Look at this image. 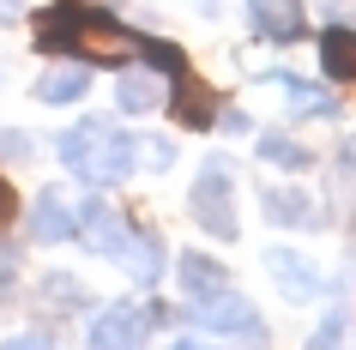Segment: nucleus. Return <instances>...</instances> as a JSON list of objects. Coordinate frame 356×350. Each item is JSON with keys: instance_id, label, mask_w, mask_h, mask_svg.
Returning a JSON list of instances; mask_svg holds the SVG:
<instances>
[{"instance_id": "5701e85b", "label": "nucleus", "mask_w": 356, "mask_h": 350, "mask_svg": "<svg viewBox=\"0 0 356 350\" xmlns=\"http://www.w3.org/2000/svg\"><path fill=\"white\" fill-rule=\"evenodd\" d=\"M6 19H19V0H0V24Z\"/></svg>"}, {"instance_id": "6ab92c4d", "label": "nucleus", "mask_w": 356, "mask_h": 350, "mask_svg": "<svg viewBox=\"0 0 356 350\" xmlns=\"http://www.w3.org/2000/svg\"><path fill=\"white\" fill-rule=\"evenodd\" d=\"M139 157H151V169H169L175 164V145L169 139H139Z\"/></svg>"}, {"instance_id": "6e6552de", "label": "nucleus", "mask_w": 356, "mask_h": 350, "mask_svg": "<svg viewBox=\"0 0 356 350\" xmlns=\"http://www.w3.org/2000/svg\"><path fill=\"white\" fill-rule=\"evenodd\" d=\"M175 85H169V115H181L188 127H211V91L200 85V73L193 67H175Z\"/></svg>"}, {"instance_id": "423d86ee", "label": "nucleus", "mask_w": 356, "mask_h": 350, "mask_svg": "<svg viewBox=\"0 0 356 350\" xmlns=\"http://www.w3.org/2000/svg\"><path fill=\"white\" fill-rule=\"evenodd\" d=\"M79 223V205H67V193L60 187H42L37 205H31V236L37 241H67Z\"/></svg>"}, {"instance_id": "412c9836", "label": "nucleus", "mask_w": 356, "mask_h": 350, "mask_svg": "<svg viewBox=\"0 0 356 350\" xmlns=\"http://www.w3.org/2000/svg\"><path fill=\"white\" fill-rule=\"evenodd\" d=\"M13 212H19V200H13V187L0 182V223H13Z\"/></svg>"}, {"instance_id": "f257e3e1", "label": "nucleus", "mask_w": 356, "mask_h": 350, "mask_svg": "<svg viewBox=\"0 0 356 350\" xmlns=\"http://www.w3.org/2000/svg\"><path fill=\"white\" fill-rule=\"evenodd\" d=\"M37 49L42 55H79V61H127V55H145L151 42L127 24L103 19V13H79V6H55L37 19Z\"/></svg>"}, {"instance_id": "f3484780", "label": "nucleus", "mask_w": 356, "mask_h": 350, "mask_svg": "<svg viewBox=\"0 0 356 350\" xmlns=\"http://www.w3.org/2000/svg\"><path fill=\"white\" fill-rule=\"evenodd\" d=\"M344 326H350V314H344V308H332L326 320H320V332L308 338V350H344Z\"/></svg>"}, {"instance_id": "7ed1b4c3", "label": "nucleus", "mask_w": 356, "mask_h": 350, "mask_svg": "<svg viewBox=\"0 0 356 350\" xmlns=\"http://www.w3.org/2000/svg\"><path fill=\"white\" fill-rule=\"evenodd\" d=\"M193 223L211 230L218 241H236V205H229V169L224 164H206L200 182H193Z\"/></svg>"}, {"instance_id": "ddd939ff", "label": "nucleus", "mask_w": 356, "mask_h": 350, "mask_svg": "<svg viewBox=\"0 0 356 350\" xmlns=\"http://www.w3.org/2000/svg\"><path fill=\"white\" fill-rule=\"evenodd\" d=\"M229 278H224V266L218 260H206V254H181V290L188 296H218Z\"/></svg>"}, {"instance_id": "1a4fd4ad", "label": "nucleus", "mask_w": 356, "mask_h": 350, "mask_svg": "<svg viewBox=\"0 0 356 350\" xmlns=\"http://www.w3.org/2000/svg\"><path fill=\"white\" fill-rule=\"evenodd\" d=\"M169 91H163V79H151V73H121L115 79V109L121 115H151V109H163Z\"/></svg>"}, {"instance_id": "dca6fc26", "label": "nucleus", "mask_w": 356, "mask_h": 350, "mask_svg": "<svg viewBox=\"0 0 356 350\" xmlns=\"http://www.w3.org/2000/svg\"><path fill=\"white\" fill-rule=\"evenodd\" d=\"M284 97H290V109H302V115H338V97L320 91V85H302V79H284Z\"/></svg>"}, {"instance_id": "39448f33", "label": "nucleus", "mask_w": 356, "mask_h": 350, "mask_svg": "<svg viewBox=\"0 0 356 350\" xmlns=\"http://www.w3.org/2000/svg\"><path fill=\"white\" fill-rule=\"evenodd\" d=\"M200 326L211 332H242V338H254V344H266V326H260V314L248 308L236 290H218V296H200Z\"/></svg>"}, {"instance_id": "b1692460", "label": "nucleus", "mask_w": 356, "mask_h": 350, "mask_svg": "<svg viewBox=\"0 0 356 350\" xmlns=\"http://www.w3.org/2000/svg\"><path fill=\"white\" fill-rule=\"evenodd\" d=\"M344 164H350V169H356V139H344Z\"/></svg>"}, {"instance_id": "0eeeda50", "label": "nucleus", "mask_w": 356, "mask_h": 350, "mask_svg": "<svg viewBox=\"0 0 356 350\" xmlns=\"http://www.w3.org/2000/svg\"><path fill=\"white\" fill-rule=\"evenodd\" d=\"M248 13H254V31L266 42H296L308 24H302V0H248Z\"/></svg>"}, {"instance_id": "4be33fe9", "label": "nucleus", "mask_w": 356, "mask_h": 350, "mask_svg": "<svg viewBox=\"0 0 356 350\" xmlns=\"http://www.w3.org/2000/svg\"><path fill=\"white\" fill-rule=\"evenodd\" d=\"M169 350H211V344H200V338H175Z\"/></svg>"}, {"instance_id": "4468645a", "label": "nucleus", "mask_w": 356, "mask_h": 350, "mask_svg": "<svg viewBox=\"0 0 356 350\" xmlns=\"http://www.w3.org/2000/svg\"><path fill=\"white\" fill-rule=\"evenodd\" d=\"M260 205H266V218H272V223H308V218H314L308 193H296V187H266Z\"/></svg>"}, {"instance_id": "f03ea898", "label": "nucleus", "mask_w": 356, "mask_h": 350, "mask_svg": "<svg viewBox=\"0 0 356 350\" xmlns=\"http://www.w3.org/2000/svg\"><path fill=\"white\" fill-rule=\"evenodd\" d=\"M133 157H139V139L121 133L115 121H97V115H85L79 127L60 133V164H67V175H79V182H91V187H109L121 175H133Z\"/></svg>"}, {"instance_id": "9d476101", "label": "nucleus", "mask_w": 356, "mask_h": 350, "mask_svg": "<svg viewBox=\"0 0 356 350\" xmlns=\"http://www.w3.org/2000/svg\"><path fill=\"white\" fill-rule=\"evenodd\" d=\"M266 272L278 278L290 296H314V290H320L314 266H302V254H290V248H272V254H266Z\"/></svg>"}, {"instance_id": "f8f14e48", "label": "nucleus", "mask_w": 356, "mask_h": 350, "mask_svg": "<svg viewBox=\"0 0 356 350\" xmlns=\"http://www.w3.org/2000/svg\"><path fill=\"white\" fill-rule=\"evenodd\" d=\"M320 61H326V73H332V79H356V31L332 24V31L320 37Z\"/></svg>"}, {"instance_id": "20e7f679", "label": "nucleus", "mask_w": 356, "mask_h": 350, "mask_svg": "<svg viewBox=\"0 0 356 350\" xmlns=\"http://www.w3.org/2000/svg\"><path fill=\"white\" fill-rule=\"evenodd\" d=\"M145 338H151V314L133 302H115L91 326V350H145Z\"/></svg>"}, {"instance_id": "9b49d317", "label": "nucleus", "mask_w": 356, "mask_h": 350, "mask_svg": "<svg viewBox=\"0 0 356 350\" xmlns=\"http://www.w3.org/2000/svg\"><path fill=\"white\" fill-rule=\"evenodd\" d=\"M85 91H91V73H85V67H49V73L37 79L42 103H79Z\"/></svg>"}, {"instance_id": "a211bd4d", "label": "nucleus", "mask_w": 356, "mask_h": 350, "mask_svg": "<svg viewBox=\"0 0 356 350\" xmlns=\"http://www.w3.org/2000/svg\"><path fill=\"white\" fill-rule=\"evenodd\" d=\"M31 151H37V139L19 127H0V164H31Z\"/></svg>"}, {"instance_id": "aec40b11", "label": "nucleus", "mask_w": 356, "mask_h": 350, "mask_svg": "<svg viewBox=\"0 0 356 350\" xmlns=\"http://www.w3.org/2000/svg\"><path fill=\"white\" fill-rule=\"evenodd\" d=\"M0 350H55V338H49V332H13Z\"/></svg>"}, {"instance_id": "2eb2a0df", "label": "nucleus", "mask_w": 356, "mask_h": 350, "mask_svg": "<svg viewBox=\"0 0 356 350\" xmlns=\"http://www.w3.org/2000/svg\"><path fill=\"white\" fill-rule=\"evenodd\" d=\"M260 157H266V164H278V169H290V175L314 164V157H308L296 139H284V133H260Z\"/></svg>"}]
</instances>
